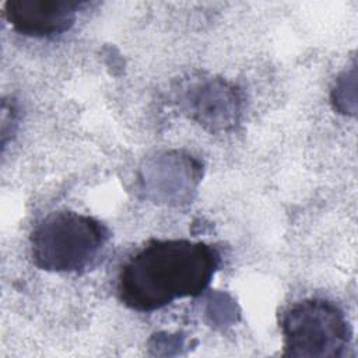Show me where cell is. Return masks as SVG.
Returning a JSON list of instances; mask_svg holds the SVG:
<instances>
[{
	"mask_svg": "<svg viewBox=\"0 0 358 358\" xmlns=\"http://www.w3.org/2000/svg\"><path fill=\"white\" fill-rule=\"evenodd\" d=\"M221 264L220 250L189 239H152L120 267L117 295L136 312H154L180 298L199 296Z\"/></svg>",
	"mask_w": 358,
	"mask_h": 358,
	"instance_id": "cell-1",
	"label": "cell"
},
{
	"mask_svg": "<svg viewBox=\"0 0 358 358\" xmlns=\"http://www.w3.org/2000/svg\"><path fill=\"white\" fill-rule=\"evenodd\" d=\"M110 238L99 220L76 211H55L31 234V257L45 271L83 273L101 257Z\"/></svg>",
	"mask_w": 358,
	"mask_h": 358,
	"instance_id": "cell-2",
	"label": "cell"
},
{
	"mask_svg": "<svg viewBox=\"0 0 358 358\" xmlns=\"http://www.w3.org/2000/svg\"><path fill=\"white\" fill-rule=\"evenodd\" d=\"M284 357L336 358L350 347L352 329L336 303L312 298L289 306L281 319Z\"/></svg>",
	"mask_w": 358,
	"mask_h": 358,
	"instance_id": "cell-3",
	"label": "cell"
},
{
	"mask_svg": "<svg viewBox=\"0 0 358 358\" xmlns=\"http://www.w3.org/2000/svg\"><path fill=\"white\" fill-rule=\"evenodd\" d=\"M178 103L193 122L211 133L235 130L243 115L242 90L221 77L199 76L179 85Z\"/></svg>",
	"mask_w": 358,
	"mask_h": 358,
	"instance_id": "cell-4",
	"label": "cell"
},
{
	"mask_svg": "<svg viewBox=\"0 0 358 358\" xmlns=\"http://www.w3.org/2000/svg\"><path fill=\"white\" fill-rule=\"evenodd\" d=\"M76 0H7L3 13L8 24L21 35L52 38L67 32L84 6Z\"/></svg>",
	"mask_w": 358,
	"mask_h": 358,
	"instance_id": "cell-5",
	"label": "cell"
},
{
	"mask_svg": "<svg viewBox=\"0 0 358 358\" xmlns=\"http://www.w3.org/2000/svg\"><path fill=\"white\" fill-rule=\"evenodd\" d=\"M331 102L340 113L355 115V67L337 78L331 90Z\"/></svg>",
	"mask_w": 358,
	"mask_h": 358,
	"instance_id": "cell-6",
	"label": "cell"
}]
</instances>
